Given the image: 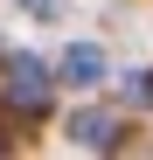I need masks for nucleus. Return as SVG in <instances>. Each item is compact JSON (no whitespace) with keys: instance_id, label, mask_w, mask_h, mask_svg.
<instances>
[{"instance_id":"20e7f679","label":"nucleus","mask_w":153,"mask_h":160,"mask_svg":"<svg viewBox=\"0 0 153 160\" xmlns=\"http://www.w3.org/2000/svg\"><path fill=\"white\" fill-rule=\"evenodd\" d=\"M125 98H132V104H146V112H153V70H132V77H125Z\"/></svg>"},{"instance_id":"f03ea898","label":"nucleus","mask_w":153,"mask_h":160,"mask_svg":"<svg viewBox=\"0 0 153 160\" xmlns=\"http://www.w3.org/2000/svg\"><path fill=\"white\" fill-rule=\"evenodd\" d=\"M63 84H76V91L105 84V49H97V42H70L63 49Z\"/></svg>"},{"instance_id":"7ed1b4c3","label":"nucleus","mask_w":153,"mask_h":160,"mask_svg":"<svg viewBox=\"0 0 153 160\" xmlns=\"http://www.w3.org/2000/svg\"><path fill=\"white\" fill-rule=\"evenodd\" d=\"M70 139L105 153V146H118V118H111V112H76V118H70Z\"/></svg>"},{"instance_id":"39448f33","label":"nucleus","mask_w":153,"mask_h":160,"mask_svg":"<svg viewBox=\"0 0 153 160\" xmlns=\"http://www.w3.org/2000/svg\"><path fill=\"white\" fill-rule=\"evenodd\" d=\"M21 7H28V14H42V21H56V14H63V0H21Z\"/></svg>"},{"instance_id":"f257e3e1","label":"nucleus","mask_w":153,"mask_h":160,"mask_svg":"<svg viewBox=\"0 0 153 160\" xmlns=\"http://www.w3.org/2000/svg\"><path fill=\"white\" fill-rule=\"evenodd\" d=\"M0 91H7V112H14V118H42V112H49V98H56V77H49L42 56H14Z\"/></svg>"}]
</instances>
